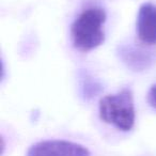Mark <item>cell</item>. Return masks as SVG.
Here are the masks:
<instances>
[{
  "label": "cell",
  "mask_w": 156,
  "mask_h": 156,
  "mask_svg": "<svg viewBox=\"0 0 156 156\" xmlns=\"http://www.w3.org/2000/svg\"><path fill=\"white\" fill-rule=\"evenodd\" d=\"M106 12L102 8H89L83 11L71 27L73 45L80 51H90L103 44Z\"/></svg>",
  "instance_id": "1"
},
{
  "label": "cell",
  "mask_w": 156,
  "mask_h": 156,
  "mask_svg": "<svg viewBox=\"0 0 156 156\" xmlns=\"http://www.w3.org/2000/svg\"><path fill=\"white\" fill-rule=\"evenodd\" d=\"M100 118L105 123L118 129L128 132L135 124V106L133 93L123 89L115 94H109L100 102Z\"/></svg>",
  "instance_id": "2"
},
{
  "label": "cell",
  "mask_w": 156,
  "mask_h": 156,
  "mask_svg": "<svg viewBox=\"0 0 156 156\" xmlns=\"http://www.w3.org/2000/svg\"><path fill=\"white\" fill-rule=\"evenodd\" d=\"M26 156H91V153L86 147L72 141L45 140L31 145Z\"/></svg>",
  "instance_id": "3"
},
{
  "label": "cell",
  "mask_w": 156,
  "mask_h": 156,
  "mask_svg": "<svg viewBox=\"0 0 156 156\" xmlns=\"http://www.w3.org/2000/svg\"><path fill=\"white\" fill-rule=\"evenodd\" d=\"M118 56L122 62L135 72L151 67L156 61V52L134 44H123L118 48Z\"/></svg>",
  "instance_id": "4"
},
{
  "label": "cell",
  "mask_w": 156,
  "mask_h": 156,
  "mask_svg": "<svg viewBox=\"0 0 156 156\" xmlns=\"http://www.w3.org/2000/svg\"><path fill=\"white\" fill-rule=\"evenodd\" d=\"M138 39L147 45L156 44V5L143 3L138 11L136 20Z\"/></svg>",
  "instance_id": "5"
},
{
  "label": "cell",
  "mask_w": 156,
  "mask_h": 156,
  "mask_svg": "<svg viewBox=\"0 0 156 156\" xmlns=\"http://www.w3.org/2000/svg\"><path fill=\"white\" fill-rule=\"evenodd\" d=\"M80 78V90L83 98L90 100L93 96H95L96 94H98V92L101 91L102 88H101L100 83L95 79H93V77H91L87 73H85Z\"/></svg>",
  "instance_id": "6"
},
{
  "label": "cell",
  "mask_w": 156,
  "mask_h": 156,
  "mask_svg": "<svg viewBox=\"0 0 156 156\" xmlns=\"http://www.w3.org/2000/svg\"><path fill=\"white\" fill-rule=\"evenodd\" d=\"M147 102H149L150 106L156 110V85L152 86L150 89L149 93H147Z\"/></svg>",
  "instance_id": "7"
}]
</instances>
